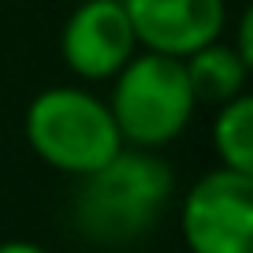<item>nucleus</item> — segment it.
Here are the masks:
<instances>
[{
  "label": "nucleus",
  "mask_w": 253,
  "mask_h": 253,
  "mask_svg": "<svg viewBox=\"0 0 253 253\" xmlns=\"http://www.w3.org/2000/svg\"><path fill=\"white\" fill-rule=\"evenodd\" d=\"M175 194V171L157 149L123 145L112 160L86 175H75L71 220L93 246H130L157 227Z\"/></svg>",
  "instance_id": "nucleus-1"
},
{
  "label": "nucleus",
  "mask_w": 253,
  "mask_h": 253,
  "mask_svg": "<svg viewBox=\"0 0 253 253\" xmlns=\"http://www.w3.org/2000/svg\"><path fill=\"white\" fill-rule=\"evenodd\" d=\"M108 82H112L108 108L123 145L164 149L168 142H175L186 130V123L194 119V108H198L186 67L175 56L138 48Z\"/></svg>",
  "instance_id": "nucleus-2"
},
{
  "label": "nucleus",
  "mask_w": 253,
  "mask_h": 253,
  "mask_svg": "<svg viewBox=\"0 0 253 253\" xmlns=\"http://www.w3.org/2000/svg\"><path fill=\"white\" fill-rule=\"evenodd\" d=\"M26 142L63 175H86L123 149L108 101L82 86L41 89L26 108Z\"/></svg>",
  "instance_id": "nucleus-3"
},
{
  "label": "nucleus",
  "mask_w": 253,
  "mask_h": 253,
  "mask_svg": "<svg viewBox=\"0 0 253 253\" xmlns=\"http://www.w3.org/2000/svg\"><path fill=\"white\" fill-rule=\"evenodd\" d=\"M179 227L190 253H253V175L216 168L182 198Z\"/></svg>",
  "instance_id": "nucleus-4"
},
{
  "label": "nucleus",
  "mask_w": 253,
  "mask_h": 253,
  "mask_svg": "<svg viewBox=\"0 0 253 253\" xmlns=\"http://www.w3.org/2000/svg\"><path fill=\"white\" fill-rule=\"evenodd\" d=\"M138 52V38L123 0H82L60 34L67 71L86 82H104Z\"/></svg>",
  "instance_id": "nucleus-5"
},
{
  "label": "nucleus",
  "mask_w": 253,
  "mask_h": 253,
  "mask_svg": "<svg viewBox=\"0 0 253 253\" xmlns=\"http://www.w3.org/2000/svg\"><path fill=\"white\" fill-rule=\"evenodd\" d=\"M138 48L186 60L201 45L223 38L227 0H123Z\"/></svg>",
  "instance_id": "nucleus-6"
},
{
  "label": "nucleus",
  "mask_w": 253,
  "mask_h": 253,
  "mask_svg": "<svg viewBox=\"0 0 253 253\" xmlns=\"http://www.w3.org/2000/svg\"><path fill=\"white\" fill-rule=\"evenodd\" d=\"M186 67L190 89L198 104H223L231 97L246 93V79H250L253 60H246L227 38H216L209 45H201L198 52H190L182 60Z\"/></svg>",
  "instance_id": "nucleus-7"
},
{
  "label": "nucleus",
  "mask_w": 253,
  "mask_h": 253,
  "mask_svg": "<svg viewBox=\"0 0 253 253\" xmlns=\"http://www.w3.org/2000/svg\"><path fill=\"white\" fill-rule=\"evenodd\" d=\"M212 149L223 168L253 175V97L238 93L216 104L212 119Z\"/></svg>",
  "instance_id": "nucleus-8"
},
{
  "label": "nucleus",
  "mask_w": 253,
  "mask_h": 253,
  "mask_svg": "<svg viewBox=\"0 0 253 253\" xmlns=\"http://www.w3.org/2000/svg\"><path fill=\"white\" fill-rule=\"evenodd\" d=\"M0 253H48V250H41L38 242H23V238H15V242H0Z\"/></svg>",
  "instance_id": "nucleus-9"
}]
</instances>
